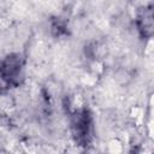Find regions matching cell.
<instances>
[{
    "instance_id": "2",
    "label": "cell",
    "mask_w": 154,
    "mask_h": 154,
    "mask_svg": "<svg viewBox=\"0 0 154 154\" xmlns=\"http://www.w3.org/2000/svg\"><path fill=\"white\" fill-rule=\"evenodd\" d=\"M25 78V58L20 53H10L0 58V95L20 87Z\"/></svg>"
},
{
    "instance_id": "1",
    "label": "cell",
    "mask_w": 154,
    "mask_h": 154,
    "mask_svg": "<svg viewBox=\"0 0 154 154\" xmlns=\"http://www.w3.org/2000/svg\"><path fill=\"white\" fill-rule=\"evenodd\" d=\"M70 134L76 146L87 148L95 138V120L87 106L73 108L69 114Z\"/></svg>"
},
{
    "instance_id": "3",
    "label": "cell",
    "mask_w": 154,
    "mask_h": 154,
    "mask_svg": "<svg viewBox=\"0 0 154 154\" xmlns=\"http://www.w3.org/2000/svg\"><path fill=\"white\" fill-rule=\"evenodd\" d=\"M135 26L141 38L149 40L153 36V7L150 5L141 7L135 17Z\"/></svg>"
}]
</instances>
